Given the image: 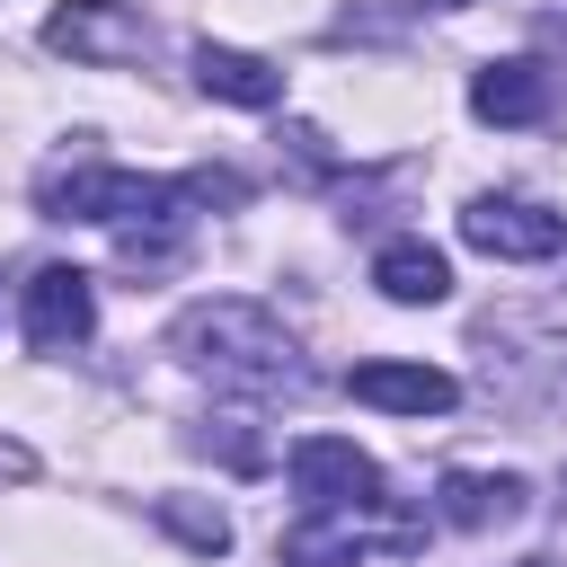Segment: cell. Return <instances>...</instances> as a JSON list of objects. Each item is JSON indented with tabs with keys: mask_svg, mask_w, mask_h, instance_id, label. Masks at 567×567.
<instances>
[{
	"mask_svg": "<svg viewBox=\"0 0 567 567\" xmlns=\"http://www.w3.org/2000/svg\"><path fill=\"white\" fill-rule=\"evenodd\" d=\"M168 354L195 363V372H213L221 390H266V399H275V390H301L292 328H284L275 310L239 301V292H221V301H186L177 328H168Z\"/></svg>",
	"mask_w": 567,
	"mask_h": 567,
	"instance_id": "cell-1",
	"label": "cell"
},
{
	"mask_svg": "<svg viewBox=\"0 0 567 567\" xmlns=\"http://www.w3.org/2000/svg\"><path fill=\"white\" fill-rule=\"evenodd\" d=\"M186 204H248V177L195 168V177H133V168H53L35 177L44 221H186Z\"/></svg>",
	"mask_w": 567,
	"mask_h": 567,
	"instance_id": "cell-2",
	"label": "cell"
},
{
	"mask_svg": "<svg viewBox=\"0 0 567 567\" xmlns=\"http://www.w3.org/2000/svg\"><path fill=\"white\" fill-rule=\"evenodd\" d=\"M292 496H301V514L390 505V496H381V461H372V452H354L346 434H301V443H292Z\"/></svg>",
	"mask_w": 567,
	"mask_h": 567,
	"instance_id": "cell-3",
	"label": "cell"
},
{
	"mask_svg": "<svg viewBox=\"0 0 567 567\" xmlns=\"http://www.w3.org/2000/svg\"><path fill=\"white\" fill-rule=\"evenodd\" d=\"M416 540H425V523H381V505H354V514H301L275 540V558L284 567H354L363 549H416Z\"/></svg>",
	"mask_w": 567,
	"mask_h": 567,
	"instance_id": "cell-4",
	"label": "cell"
},
{
	"mask_svg": "<svg viewBox=\"0 0 567 567\" xmlns=\"http://www.w3.org/2000/svg\"><path fill=\"white\" fill-rule=\"evenodd\" d=\"M44 44H53V53H71V62L124 71V62H142V53H151V18H142V9H124V0H62V9L44 18Z\"/></svg>",
	"mask_w": 567,
	"mask_h": 567,
	"instance_id": "cell-5",
	"label": "cell"
},
{
	"mask_svg": "<svg viewBox=\"0 0 567 567\" xmlns=\"http://www.w3.org/2000/svg\"><path fill=\"white\" fill-rule=\"evenodd\" d=\"M461 239H470L478 257H514V266H532V257H558V248H567V221H558L549 204H532V195H470Z\"/></svg>",
	"mask_w": 567,
	"mask_h": 567,
	"instance_id": "cell-6",
	"label": "cell"
},
{
	"mask_svg": "<svg viewBox=\"0 0 567 567\" xmlns=\"http://www.w3.org/2000/svg\"><path fill=\"white\" fill-rule=\"evenodd\" d=\"M89 328H97V284L80 266H35L27 275V346L71 354V346H89Z\"/></svg>",
	"mask_w": 567,
	"mask_h": 567,
	"instance_id": "cell-7",
	"label": "cell"
},
{
	"mask_svg": "<svg viewBox=\"0 0 567 567\" xmlns=\"http://www.w3.org/2000/svg\"><path fill=\"white\" fill-rule=\"evenodd\" d=\"M346 390L363 399V408H390V416H443L452 399H461V381L452 372H434V363H354L346 372Z\"/></svg>",
	"mask_w": 567,
	"mask_h": 567,
	"instance_id": "cell-8",
	"label": "cell"
},
{
	"mask_svg": "<svg viewBox=\"0 0 567 567\" xmlns=\"http://www.w3.org/2000/svg\"><path fill=\"white\" fill-rule=\"evenodd\" d=\"M195 89L204 97H221V106H248V115H266V106H284V71L266 62V53H239V44H195Z\"/></svg>",
	"mask_w": 567,
	"mask_h": 567,
	"instance_id": "cell-9",
	"label": "cell"
},
{
	"mask_svg": "<svg viewBox=\"0 0 567 567\" xmlns=\"http://www.w3.org/2000/svg\"><path fill=\"white\" fill-rule=\"evenodd\" d=\"M549 106H558V89H549L540 62H478V80H470L478 124H540Z\"/></svg>",
	"mask_w": 567,
	"mask_h": 567,
	"instance_id": "cell-10",
	"label": "cell"
},
{
	"mask_svg": "<svg viewBox=\"0 0 567 567\" xmlns=\"http://www.w3.org/2000/svg\"><path fill=\"white\" fill-rule=\"evenodd\" d=\"M523 496H532V487H523L514 470H496V478H487V470H452V478L434 487V514H443L452 532H505V523L523 514Z\"/></svg>",
	"mask_w": 567,
	"mask_h": 567,
	"instance_id": "cell-11",
	"label": "cell"
},
{
	"mask_svg": "<svg viewBox=\"0 0 567 567\" xmlns=\"http://www.w3.org/2000/svg\"><path fill=\"white\" fill-rule=\"evenodd\" d=\"M372 284H381L399 310H434V301L452 292V266H443V248H425V239H390V248L372 257Z\"/></svg>",
	"mask_w": 567,
	"mask_h": 567,
	"instance_id": "cell-12",
	"label": "cell"
},
{
	"mask_svg": "<svg viewBox=\"0 0 567 567\" xmlns=\"http://www.w3.org/2000/svg\"><path fill=\"white\" fill-rule=\"evenodd\" d=\"M151 514H159L195 558H221V549H230V514H213V505H195V496H159Z\"/></svg>",
	"mask_w": 567,
	"mask_h": 567,
	"instance_id": "cell-13",
	"label": "cell"
},
{
	"mask_svg": "<svg viewBox=\"0 0 567 567\" xmlns=\"http://www.w3.org/2000/svg\"><path fill=\"white\" fill-rule=\"evenodd\" d=\"M18 478H35V452H27V443H9V434H0V487H18Z\"/></svg>",
	"mask_w": 567,
	"mask_h": 567,
	"instance_id": "cell-14",
	"label": "cell"
},
{
	"mask_svg": "<svg viewBox=\"0 0 567 567\" xmlns=\"http://www.w3.org/2000/svg\"><path fill=\"white\" fill-rule=\"evenodd\" d=\"M425 9H470V0H425Z\"/></svg>",
	"mask_w": 567,
	"mask_h": 567,
	"instance_id": "cell-15",
	"label": "cell"
}]
</instances>
